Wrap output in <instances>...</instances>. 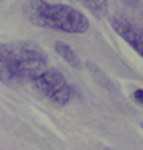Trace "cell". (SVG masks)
I'll use <instances>...</instances> for the list:
<instances>
[{
	"instance_id": "cell-1",
	"label": "cell",
	"mask_w": 143,
	"mask_h": 150,
	"mask_svg": "<svg viewBox=\"0 0 143 150\" xmlns=\"http://www.w3.org/2000/svg\"><path fill=\"white\" fill-rule=\"evenodd\" d=\"M23 14L31 23L68 34H83L89 30V20L85 14L69 5L48 3L45 0H26Z\"/></svg>"
},
{
	"instance_id": "cell-4",
	"label": "cell",
	"mask_w": 143,
	"mask_h": 150,
	"mask_svg": "<svg viewBox=\"0 0 143 150\" xmlns=\"http://www.w3.org/2000/svg\"><path fill=\"white\" fill-rule=\"evenodd\" d=\"M111 26L117 34L128 43L143 59V30L125 17H112Z\"/></svg>"
},
{
	"instance_id": "cell-9",
	"label": "cell",
	"mask_w": 143,
	"mask_h": 150,
	"mask_svg": "<svg viewBox=\"0 0 143 150\" xmlns=\"http://www.w3.org/2000/svg\"><path fill=\"white\" fill-rule=\"evenodd\" d=\"M0 2H2V0H0Z\"/></svg>"
},
{
	"instance_id": "cell-8",
	"label": "cell",
	"mask_w": 143,
	"mask_h": 150,
	"mask_svg": "<svg viewBox=\"0 0 143 150\" xmlns=\"http://www.w3.org/2000/svg\"><path fill=\"white\" fill-rule=\"evenodd\" d=\"M126 3H129V5H133V6H139L140 5V0H125Z\"/></svg>"
},
{
	"instance_id": "cell-6",
	"label": "cell",
	"mask_w": 143,
	"mask_h": 150,
	"mask_svg": "<svg viewBox=\"0 0 143 150\" xmlns=\"http://www.w3.org/2000/svg\"><path fill=\"white\" fill-rule=\"evenodd\" d=\"M82 2L97 16H102L108 11V0H82Z\"/></svg>"
},
{
	"instance_id": "cell-5",
	"label": "cell",
	"mask_w": 143,
	"mask_h": 150,
	"mask_svg": "<svg viewBox=\"0 0 143 150\" xmlns=\"http://www.w3.org/2000/svg\"><path fill=\"white\" fill-rule=\"evenodd\" d=\"M54 50H56V53L66 64H69L71 67H73V68H80V57L77 56V53L68 45V43L56 42V43H54Z\"/></svg>"
},
{
	"instance_id": "cell-2",
	"label": "cell",
	"mask_w": 143,
	"mask_h": 150,
	"mask_svg": "<svg viewBox=\"0 0 143 150\" xmlns=\"http://www.w3.org/2000/svg\"><path fill=\"white\" fill-rule=\"evenodd\" d=\"M14 82L32 81L46 70V57L34 45H5Z\"/></svg>"
},
{
	"instance_id": "cell-10",
	"label": "cell",
	"mask_w": 143,
	"mask_h": 150,
	"mask_svg": "<svg viewBox=\"0 0 143 150\" xmlns=\"http://www.w3.org/2000/svg\"><path fill=\"white\" fill-rule=\"evenodd\" d=\"M142 127H143V125H142Z\"/></svg>"
},
{
	"instance_id": "cell-7",
	"label": "cell",
	"mask_w": 143,
	"mask_h": 150,
	"mask_svg": "<svg viewBox=\"0 0 143 150\" xmlns=\"http://www.w3.org/2000/svg\"><path fill=\"white\" fill-rule=\"evenodd\" d=\"M133 101L140 105V107H143V88H137V90H134L133 93Z\"/></svg>"
},
{
	"instance_id": "cell-3",
	"label": "cell",
	"mask_w": 143,
	"mask_h": 150,
	"mask_svg": "<svg viewBox=\"0 0 143 150\" xmlns=\"http://www.w3.org/2000/svg\"><path fill=\"white\" fill-rule=\"evenodd\" d=\"M31 82L36 90L40 94H43L56 107L68 105L75 94L74 88L66 81V77L57 70H45Z\"/></svg>"
}]
</instances>
